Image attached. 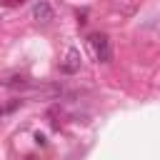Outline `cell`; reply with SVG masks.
<instances>
[{
    "mask_svg": "<svg viewBox=\"0 0 160 160\" xmlns=\"http://www.w3.org/2000/svg\"><path fill=\"white\" fill-rule=\"evenodd\" d=\"M90 45H92V50H95L98 60H102V62H108V60H110V42H108V35H102V32L90 35Z\"/></svg>",
    "mask_w": 160,
    "mask_h": 160,
    "instance_id": "cell-1",
    "label": "cell"
},
{
    "mask_svg": "<svg viewBox=\"0 0 160 160\" xmlns=\"http://www.w3.org/2000/svg\"><path fill=\"white\" fill-rule=\"evenodd\" d=\"M32 18H35L38 22H50V20H52V8H50V2H48V0H38L35 8H32Z\"/></svg>",
    "mask_w": 160,
    "mask_h": 160,
    "instance_id": "cell-2",
    "label": "cell"
},
{
    "mask_svg": "<svg viewBox=\"0 0 160 160\" xmlns=\"http://www.w3.org/2000/svg\"><path fill=\"white\" fill-rule=\"evenodd\" d=\"M18 2H22V0H8V5H18Z\"/></svg>",
    "mask_w": 160,
    "mask_h": 160,
    "instance_id": "cell-4",
    "label": "cell"
},
{
    "mask_svg": "<svg viewBox=\"0 0 160 160\" xmlns=\"http://www.w3.org/2000/svg\"><path fill=\"white\" fill-rule=\"evenodd\" d=\"M25 160H35V158H25Z\"/></svg>",
    "mask_w": 160,
    "mask_h": 160,
    "instance_id": "cell-5",
    "label": "cell"
},
{
    "mask_svg": "<svg viewBox=\"0 0 160 160\" xmlns=\"http://www.w3.org/2000/svg\"><path fill=\"white\" fill-rule=\"evenodd\" d=\"M75 70H80V52H78V48H70L68 58L62 62V72H75Z\"/></svg>",
    "mask_w": 160,
    "mask_h": 160,
    "instance_id": "cell-3",
    "label": "cell"
}]
</instances>
